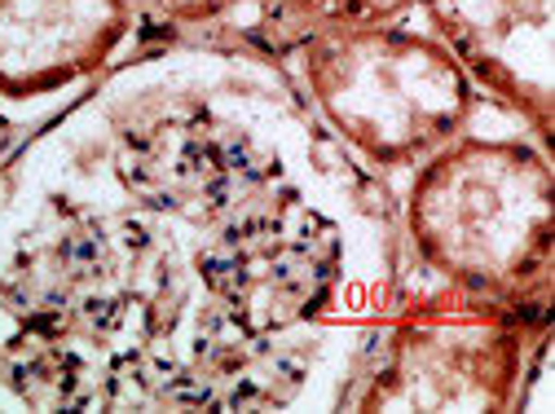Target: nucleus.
I'll return each mask as SVG.
<instances>
[{"label":"nucleus","mask_w":555,"mask_h":414,"mask_svg":"<svg viewBox=\"0 0 555 414\" xmlns=\"http://www.w3.org/2000/svg\"><path fill=\"white\" fill-rule=\"evenodd\" d=\"M405 264L283 57L177 40L0 172V410H353Z\"/></svg>","instance_id":"nucleus-1"},{"label":"nucleus","mask_w":555,"mask_h":414,"mask_svg":"<svg viewBox=\"0 0 555 414\" xmlns=\"http://www.w3.org/2000/svg\"><path fill=\"white\" fill-rule=\"evenodd\" d=\"M405 260L420 279L485 305L542 313L555 264V172L533 132H463L410 172L397 198Z\"/></svg>","instance_id":"nucleus-2"},{"label":"nucleus","mask_w":555,"mask_h":414,"mask_svg":"<svg viewBox=\"0 0 555 414\" xmlns=\"http://www.w3.org/2000/svg\"><path fill=\"white\" fill-rule=\"evenodd\" d=\"M278 57L292 66L322 128L384 181L433 159L490 102L441 36L401 23L313 27Z\"/></svg>","instance_id":"nucleus-3"},{"label":"nucleus","mask_w":555,"mask_h":414,"mask_svg":"<svg viewBox=\"0 0 555 414\" xmlns=\"http://www.w3.org/2000/svg\"><path fill=\"white\" fill-rule=\"evenodd\" d=\"M551 322L446 287L405 292L379 331L353 410H525Z\"/></svg>","instance_id":"nucleus-4"},{"label":"nucleus","mask_w":555,"mask_h":414,"mask_svg":"<svg viewBox=\"0 0 555 414\" xmlns=\"http://www.w3.org/2000/svg\"><path fill=\"white\" fill-rule=\"evenodd\" d=\"M132 27V0H0V102L31 106L93 85Z\"/></svg>","instance_id":"nucleus-5"},{"label":"nucleus","mask_w":555,"mask_h":414,"mask_svg":"<svg viewBox=\"0 0 555 414\" xmlns=\"http://www.w3.org/2000/svg\"><path fill=\"white\" fill-rule=\"evenodd\" d=\"M414 10L463 57L476 89L551 146V0H420Z\"/></svg>","instance_id":"nucleus-6"},{"label":"nucleus","mask_w":555,"mask_h":414,"mask_svg":"<svg viewBox=\"0 0 555 414\" xmlns=\"http://www.w3.org/2000/svg\"><path fill=\"white\" fill-rule=\"evenodd\" d=\"M420 0H251L256 14V44L269 53H283L313 27L335 23H401Z\"/></svg>","instance_id":"nucleus-7"},{"label":"nucleus","mask_w":555,"mask_h":414,"mask_svg":"<svg viewBox=\"0 0 555 414\" xmlns=\"http://www.w3.org/2000/svg\"><path fill=\"white\" fill-rule=\"evenodd\" d=\"M137 18H151L177 36H203L225 18L251 10V0H132Z\"/></svg>","instance_id":"nucleus-8"}]
</instances>
